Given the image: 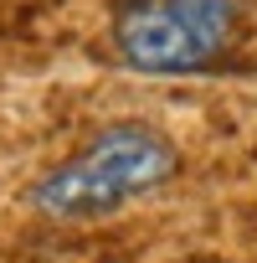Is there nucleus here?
<instances>
[{
	"instance_id": "f257e3e1",
	"label": "nucleus",
	"mask_w": 257,
	"mask_h": 263,
	"mask_svg": "<svg viewBox=\"0 0 257 263\" xmlns=\"http://www.w3.org/2000/svg\"><path fill=\"white\" fill-rule=\"evenodd\" d=\"M180 155L149 124H108L31 186V206L57 222H93L149 196L175 176Z\"/></svg>"
},
{
	"instance_id": "f03ea898",
	"label": "nucleus",
	"mask_w": 257,
	"mask_h": 263,
	"mask_svg": "<svg viewBox=\"0 0 257 263\" xmlns=\"http://www.w3.org/2000/svg\"><path fill=\"white\" fill-rule=\"evenodd\" d=\"M237 36V0H123L113 11V52L155 78L216 62Z\"/></svg>"
}]
</instances>
